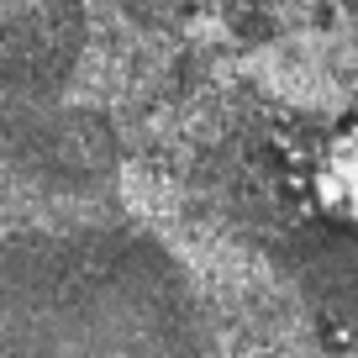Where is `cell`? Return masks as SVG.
Listing matches in <instances>:
<instances>
[{
  "label": "cell",
  "mask_w": 358,
  "mask_h": 358,
  "mask_svg": "<svg viewBox=\"0 0 358 358\" xmlns=\"http://www.w3.org/2000/svg\"><path fill=\"white\" fill-rule=\"evenodd\" d=\"M306 201L322 222L358 232V106L343 111L322 137L311 143L306 158Z\"/></svg>",
  "instance_id": "6da1fadb"
}]
</instances>
